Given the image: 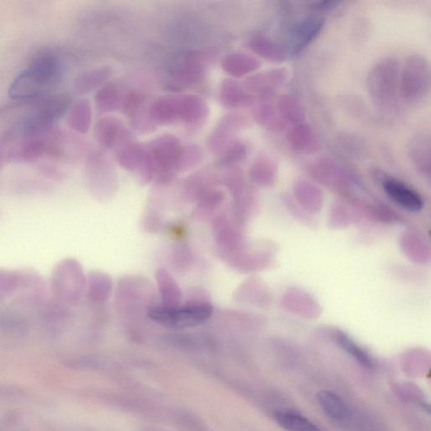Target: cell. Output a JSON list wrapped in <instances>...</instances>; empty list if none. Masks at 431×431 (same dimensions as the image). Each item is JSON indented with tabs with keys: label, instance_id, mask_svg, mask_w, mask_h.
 <instances>
[{
	"label": "cell",
	"instance_id": "cell-9",
	"mask_svg": "<svg viewBox=\"0 0 431 431\" xmlns=\"http://www.w3.org/2000/svg\"><path fill=\"white\" fill-rule=\"evenodd\" d=\"M383 189L395 203L410 212H419L423 208L421 196L400 181L391 178L386 180L383 182Z\"/></svg>",
	"mask_w": 431,
	"mask_h": 431
},
{
	"label": "cell",
	"instance_id": "cell-28",
	"mask_svg": "<svg viewBox=\"0 0 431 431\" xmlns=\"http://www.w3.org/2000/svg\"><path fill=\"white\" fill-rule=\"evenodd\" d=\"M112 292V282L109 276L104 274H97L92 279L91 295L93 301L103 303L110 298Z\"/></svg>",
	"mask_w": 431,
	"mask_h": 431
},
{
	"label": "cell",
	"instance_id": "cell-5",
	"mask_svg": "<svg viewBox=\"0 0 431 431\" xmlns=\"http://www.w3.org/2000/svg\"><path fill=\"white\" fill-rule=\"evenodd\" d=\"M154 175L166 182L172 179L179 170L184 150L180 140L171 135H163L153 140L147 148Z\"/></svg>",
	"mask_w": 431,
	"mask_h": 431
},
{
	"label": "cell",
	"instance_id": "cell-8",
	"mask_svg": "<svg viewBox=\"0 0 431 431\" xmlns=\"http://www.w3.org/2000/svg\"><path fill=\"white\" fill-rule=\"evenodd\" d=\"M246 123L245 117L240 114H229L220 121L208 139V147L212 151L221 153L229 143L233 141V136Z\"/></svg>",
	"mask_w": 431,
	"mask_h": 431
},
{
	"label": "cell",
	"instance_id": "cell-7",
	"mask_svg": "<svg viewBox=\"0 0 431 431\" xmlns=\"http://www.w3.org/2000/svg\"><path fill=\"white\" fill-rule=\"evenodd\" d=\"M288 74L283 69L270 70L248 78L243 86L254 97L269 96L287 81Z\"/></svg>",
	"mask_w": 431,
	"mask_h": 431
},
{
	"label": "cell",
	"instance_id": "cell-10",
	"mask_svg": "<svg viewBox=\"0 0 431 431\" xmlns=\"http://www.w3.org/2000/svg\"><path fill=\"white\" fill-rule=\"evenodd\" d=\"M179 121L185 123L198 126L203 124L209 116V106L204 100L196 96L177 97Z\"/></svg>",
	"mask_w": 431,
	"mask_h": 431
},
{
	"label": "cell",
	"instance_id": "cell-30",
	"mask_svg": "<svg viewBox=\"0 0 431 431\" xmlns=\"http://www.w3.org/2000/svg\"><path fill=\"white\" fill-rule=\"evenodd\" d=\"M143 102V96L139 93L131 91L121 101L125 113L128 116H135Z\"/></svg>",
	"mask_w": 431,
	"mask_h": 431
},
{
	"label": "cell",
	"instance_id": "cell-29",
	"mask_svg": "<svg viewBox=\"0 0 431 431\" xmlns=\"http://www.w3.org/2000/svg\"><path fill=\"white\" fill-rule=\"evenodd\" d=\"M203 151L196 145H188L184 146L178 172L190 170L203 161Z\"/></svg>",
	"mask_w": 431,
	"mask_h": 431
},
{
	"label": "cell",
	"instance_id": "cell-21",
	"mask_svg": "<svg viewBox=\"0 0 431 431\" xmlns=\"http://www.w3.org/2000/svg\"><path fill=\"white\" fill-rule=\"evenodd\" d=\"M123 97L118 86L115 83H106L100 88L96 96L97 110L101 113H109L117 110L121 105Z\"/></svg>",
	"mask_w": 431,
	"mask_h": 431
},
{
	"label": "cell",
	"instance_id": "cell-3",
	"mask_svg": "<svg viewBox=\"0 0 431 431\" xmlns=\"http://www.w3.org/2000/svg\"><path fill=\"white\" fill-rule=\"evenodd\" d=\"M400 63L395 59H385L377 63L370 71L367 90L375 105L379 108H390L398 98Z\"/></svg>",
	"mask_w": 431,
	"mask_h": 431
},
{
	"label": "cell",
	"instance_id": "cell-19",
	"mask_svg": "<svg viewBox=\"0 0 431 431\" xmlns=\"http://www.w3.org/2000/svg\"><path fill=\"white\" fill-rule=\"evenodd\" d=\"M274 418L276 423L287 431H321L310 420L296 412L280 410L275 412Z\"/></svg>",
	"mask_w": 431,
	"mask_h": 431
},
{
	"label": "cell",
	"instance_id": "cell-16",
	"mask_svg": "<svg viewBox=\"0 0 431 431\" xmlns=\"http://www.w3.org/2000/svg\"><path fill=\"white\" fill-rule=\"evenodd\" d=\"M156 280L159 293H161L163 305L167 307H178L181 305L182 293L179 285L166 269L157 270Z\"/></svg>",
	"mask_w": 431,
	"mask_h": 431
},
{
	"label": "cell",
	"instance_id": "cell-23",
	"mask_svg": "<svg viewBox=\"0 0 431 431\" xmlns=\"http://www.w3.org/2000/svg\"><path fill=\"white\" fill-rule=\"evenodd\" d=\"M254 117L258 123L267 129L280 131L285 125L280 119L278 110L270 105L265 104L255 107Z\"/></svg>",
	"mask_w": 431,
	"mask_h": 431
},
{
	"label": "cell",
	"instance_id": "cell-12",
	"mask_svg": "<svg viewBox=\"0 0 431 431\" xmlns=\"http://www.w3.org/2000/svg\"><path fill=\"white\" fill-rule=\"evenodd\" d=\"M219 101L227 109H240L250 106L255 97L246 91L243 84L233 78H226L220 86Z\"/></svg>",
	"mask_w": 431,
	"mask_h": 431
},
{
	"label": "cell",
	"instance_id": "cell-26",
	"mask_svg": "<svg viewBox=\"0 0 431 431\" xmlns=\"http://www.w3.org/2000/svg\"><path fill=\"white\" fill-rule=\"evenodd\" d=\"M337 342L345 353H348L360 365L365 367H372L373 365L372 359L365 351L360 348L353 340L346 336L343 333H339L336 336Z\"/></svg>",
	"mask_w": 431,
	"mask_h": 431
},
{
	"label": "cell",
	"instance_id": "cell-20",
	"mask_svg": "<svg viewBox=\"0 0 431 431\" xmlns=\"http://www.w3.org/2000/svg\"><path fill=\"white\" fill-rule=\"evenodd\" d=\"M280 119L283 123L294 126L302 124L305 115L301 103L292 96H284L280 98L276 107Z\"/></svg>",
	"mask_w": 431,
	"mask_h": 431
},
{
	"label": "cell",
	"instance_id": "cell-1",
	"mask_svg": "<svg viewBox=\"0 0 431 431\" xmlns=\"http://www.w3.org/2000/svg\"><path fill=\"white\" fill-rule=\"evenodd\" d=\"M62 73V64L57 56L41 54L13 82L9 95L21 100L39 97L53 88Z\"/></svg>",
	"mask_w": 431,
	"mask_h": 431
},
{
	"label": "cell",
	"instance_id": "cell-17",
	"mask_svg": "<svg viewBox=\"0 0 431 431\" xmlns=\"http://www.w3.org/2000/svg\"><path fill=\"white\" fill-rule=\"evenodd\" d=\"M288 140L294 149L299 152L311 153L316 152L318 141L310 126L305 124L294 126L289 130Z\"/></svg>",
	"mask_w": 431,
	"mask_h": 431
},
{
	"label": "cell",
	"instance_id": "cell-24",
	"mask_svg": "<svg viewBox=\"0 0 431 431\" xmlns=\"http://www.w3.org/2000/svg\"><path fill=\"white\" fill-rule=\"evenodd\" d=\"M221 153L220 165L229 166L246 158L249 153V148L245 142L234 139L223 149Z\"/></svg>",
	"mask_w": 431,
	"mask_h": 431
},
{
	"label": "cell",
	"instance_id": "cell-15",
	"mask_svg": "<svg viewBox=\"0 0 431 431\" xmlns=\"http://www.w3.org/2000/svg\"><path fill=\"white\" fill-rule=\"evenodd\" d=\"M250 49L269 62L283 63L287 59L285 46L262 34H255L249 41Z\"/></svg>",
	"mask_w": 431,
	"mask_h": 431
},
{
	"label": "cell",
	"instance_id": "cell-14",
	"mask_svg": "<svg viewBox=\"0 0 431 431\" xmlns=\"http://www.w3.org/2000/svg\"><path fill=\"white\" fill-rule=\"evenodd\" d=\"M147 114L154 125H168L179 121L177 97L158 98L148 107Z\"/></svg>",
	"mask_w": 431,
	"mask_h": 431
},
{
	"label": "cell",
	"instance_id": "cell-4",
	"mask_svg": "<svg viewBox=\"0 0 431 431\" xmlns=\"http://www.w3.org/2000/svg\"><path fill=\"white\" fill-rule=\"evenodd\" d=\"M213 306L208 302H191L186 305L154 306L149 309L148 316L163 326L174 329L195 327L207 321L213 315Z\"/></svg>",
	"mask_w": 431,
	"mask_h": 431
},
{
	"label": "cell",
	"instance_id": "cell-22",
	"mask_svg": "<svg viewBox=\"0 0 431 431\" xmlns=\"http://www.w3.org/2000/svg\"><path fill=\"white\" fill-rule=\"evenodd\" d=\"M91 119V106L87 100H81L75 103L69 114L70 126L81 133H86L90 128Z\"/></svg>",
	"mask_w": 431,
	"mask_h": 431
},
{
	"label": "cell",
	"instance_id": "cell-27",
	"mask_svg": "<svg viewBox=\"0 0 431 431\" xmlns=\"http://www.w3.org/2000/svg\"><path fill=\"white\" fill-rule=\"evenodd\" d=\"M410 156L420 166H429L430 139L429 136H418L410 143Z\"/></svg>",
	"mask_w": 431,
	"mask_h": 431
},
{
	"label": "cell",
	"instance_id": "cell-18",
	"mask_svg": "<svg viewBox=\"0 0 431 431\" xmlns=\"http://www.w3.org/2000/svg\"><path fill=\"white\" fill-rule=\"evenodd\" d=\"M317 400L325 413L336 421L348 419L350 410L346 402L335 392L323 390L318 393Z\"/></svg>",
	"mask_w": 431,
	"mask_h": 431
},
{
	"label": "cell",
	"instance_id": "cell-11",
	"mask_svg": "<svg viewBox=\"0 0 431 431\" xmlns=\"http://www.w3.org/2000/svg\"><path fill=\"white\" fill-rule=\"evenodd\" d=\"M96 139L102 147L111 148L130 138L129 133L115 117H104L98 121L95 129Z\"/></svg>",
	"mask_w": 431,
	"mask_h": 431
},
{
	"label": "cell",
	"instance_id": "cell-25",
	"mask_svg": "<svg viewBox=\"0 0 431 431\" xmlns=\"http://www.w3.org/2000/svg\"><path fill=\"white\" fill-rule=\"evenodd\" d=\"M111 69L102 68L92 70L79 77L77 81V88L82 92H87L99 87L111 76Z\"/></svg>",
	"mask_w": 431,
	"mask_h": 431
},
{
	"label": "cell",
	"instance_id": "cell-2",
	"mask_svg": "<svg viewBox=\"0 0 431 431\" xmlns=\"http://www.w3.org/2000/svg\"><path fill=\"white\" fill-rule=\"evenodd\" d=\"M430 91L428 60L420 55L410 56L400 69L398 96L407 105L417 106L427 100Z\"/></svg>",
	"mask_w": 431,
	"mask_h": 431
},
{
	"label": "cell",
	"instance_id": "cell-13",
	"mask_svg": "<svg viewBox=\"0 0 431 431\" xmlns=\"http://www.w3.org/2000/svg\"><path fill=\"white\" fill-rule=\"evenodd\" d=\"M260 61L249 54L234 51L223 59L222 68L233 77L241 78L260 67Z\"/></svg>",
	"mask_w": 431,
	"mask_h": 431
},
{
	"label": "cell",
	"instance_id": "cell-6",
	"mask_svg": "<svg viewBox=\"0 0 431 431\" xmlns=\"http://www.w3.org/2000/svg\"><path fill=\"white\" fill-rule=\"evenodd\" d=\"M325 21V17L320 13L313 12L295 23L290 31L289 41L285 46L288 54H296L305 49L320 34Z\"/></svg>",
	"mask_w": 431,
	"mask_h": 431
}]
</instances>
